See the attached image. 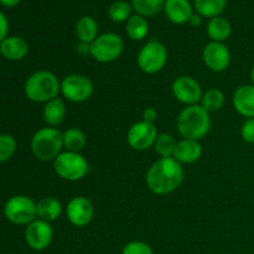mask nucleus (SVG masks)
I'll use <instances>...</instances> for the list:
<instances>
[{"instance_id":"5701e85b","label":"nucleus","mask_w":254,"mask_h":254,"mask_svg":"<svg viewBox=\"0 0 254 254\" xmlns=\"http://www.w3.org/2000/svg\"><path fill=\"white\" fill-rule=\"evenodd\" d=\"M127 35L134 41H141L145 39L149 34V22L146 17L141 15H131L126 22Z\"/></svg>"},{"instance_id":"ddd939ff","label":"nucleus","mask_w":254,"mask_h":254,"mask_svg":"<svg viewBox=\"0 0 254 254\" xmlns=\"http://www.w3.org/2000/svg\"><path fill=\"white\" fill-rule=\"evenodd\" d=\"M66 216L74 227H86L93 220V203L84 196H76L67 203Z\"/></svg>"},{"instance_id":"4c0bfd02","label":"nucleus","mask_w":254,"mask_h":254,"mask_svg":"<svg viewBox=\"0 0 254 254\" xmlns=\"http://www.w3.org/2000/svg\"><path fill=\"white\" fill-rule=\"evenodd\" d=\"M251 81H252V84L254 86V64H253L252 69H251Z\"/></svg>"},{"instance_id":"20e7f679","label":"nucleus","mask_w":254,"mask_h":254,"mask_svg":"<svg viewBox=\"0 0 254 254\" xmlns=\"http://www.w3.org/2000/svg\"><path fill=\"white\" fill-rule=\"evenodd\" d=\"M30 148L39 160H55L64 149V133L54 127H44L32 135Z\"/></svg>"},{"instance_id":"b1692460","label":"nucleus","mask_w":254,"mask_h":254,"mask_svg":"<svg viewBox=\"0 0 254 254\" xmlns=\"http://www.w3.org/2000/svg\"><path fill=\"white\" fill-rule=\"evenodd\" d=\"M227 6V0H193V7L196 12L202 17L221 16Z\"/></svg>"},{"instance_id":"412c9836","label":"nucleus","mask_w":254,"mask_h":254,"mask_svg":"<svg viewBox=\"0 0 254 254\" xmlns=\"http://www.w3.org/2000/svg\"><path fill=\"white\" fill-rule=\"evenodd\" d=\"M206 32H207L211 41L225 42L231 36L232 26L226 17L216 16L210 19L207 27H206Z\"/></svg>"},{"instance_id":"2f4dec72","label":"nucleus","mask_w":254,"mask_h":254,"mask_svg":"<svg viewBox=\"0 0 254 254\" xmlns=\"http://www.w3.org/2000/svg\"><path fill=\"white\" fill-rule=\"evenodd\" d=\"M241 136L247 144H254V118L246 119L241 127Z\"/></svg>"},{"instance_id":"f257e3e1","label":"nucleus","mask_w":254,"mask_h":254,"mask_svg":"<svg viewBox=\"0 0 254 254\" xmlns=\"http://www.w3.org/2000/svg\"><path fill=\"white\" fill-rule=\"evenodd\" d=\"M184 180L183 165L174 158H160L146 173V185L155 195H169L180 188Z\"/></svg>"},{"instance_id":"f3484780","label":"nucleus","mask_w":254,"mask_h":254,"mask_svg":"<svg viewBox=\"0 0 254 254\" xmlns=\"http://www.w3.org/2000/svg\"><path fill=\"white\" fill-rule=\"evenodd\" d=\"M202 155V146L200 140L193 139H181L176 144L175 151L173 158L183 164H193L198 160Z\"/></svg>"},{"instance_id":"f8f14e48","label":"nucleus","mask_w":254,"mask_h":254,"mask_svg":"<svg viewBox=\"0 0 254 254\" xmlns=\"http://www.w3.org/2000/svg\"><path fill=\"white\" fill-rule=\"evenodd\" d=\"M171 89L174 97L186 107L200 103L203 94L201 84L191 76H180L174 79Z\"/></svg>"},{"instance_id":"2eb2a0df","label":"nucleus","mask_w":254,"mask_h":254,"mask_svg":"<svg viewBox=\"0 0 254 254\" xmlns=\"http://www.w3.org/2000/svg\"><path fill=\"white\" fill-rule=\"evenodd\" d=\"M233 108L245 118H254V86L242 84L235 91L232 97Z\"/></svg>"},{"instance_id":"9b49d317","label":"nucleus","mask_w":254,"mask_h":254,"mask_svg":"<svg viewBox=\"0 0 254 254\" xmlns=\"http://www.w3.org/2000/svg\"><path fill=\"white\" fill-rule=\"evenodd\" d=\"M158 135V129H156L155 124L140 121L134 123L129 128L128 134H127V141L134 150L144 151L154 146Z\"/></svg>"},{"instance_id":"ea45409f","label":"nucleus","mask_w":254,"mask_h":254,"mask_svg":"<svg viewBox=\"0 0 254 254\" xmlns=\"http://www.w3.org/2000/svg\"><path fill=\"white\" fill-rule=\"evenodd\" d=\"M34 254H40V253H34Z\"/></svg>"},{"instance_id":"bb28decb","label":"nucleus","mask_w":254,"mask_h":254,"mask_svg":"<svg viewBox=\"0 0 254 254\" xmlns=\"http://www.w3.org/2000/svg\"><path fill=\"white\" fill-rule=\"evenodd\" d=\"M130 4L134 11L138 15H141L144 17H151L164 10L165 0H131Z\"/></svg>"},{"instance_id":"c9c22d12","label":"nucleus","mask_w":254,"mask_h":254,"mask_svg":"<svg viewBox=\"0 0 254 254\" xmlns=\"http://www.w3.org/2000/svg\"><path fill=\"white\" fill-rule=\"evenodd\" d=\"M89 49H91V45L84 44V42H79L78 46H77V51H78L81 55L89 54Z\"/></svg>"},{"instance_id":"a211bd4d","label":"nucleus","mask_w":254,"mask_h":254,"mask_svg":"<svg viewBox=\"0 0 254 254\" xmlns=\"http://www.w3.org/2000/svg\"><path fill=\"white\" fill-rule=\"evenodd\" d=\"M29 52V45L20 36H7L0 42V54L9 61H20Z\"/></svg>"},{"instance_id":"72a5a7b5","label":"nucleus","mask_w":254,"mask_h":254,"mask_svg":"<svg viewBox=\"0 0 254 254\" xmlns=\"http://www.w3.org/2000/svg\"><path fill=\"white\" fill-rule=\"evenodd\" d=\"M158 119V111L153 107H148L143 111V121L148 122V123L154 124L155 121Z\"/></svg>"},{"instance_id":"393cba45","label":"nucleus","mask_w":254,"mask_h":254,"mask_svg":"<svg viewBox=\"0 0 254 254\" xmlns=\"http://www.w3.org/2000/svg\"><path fill=\"white\" fill-rule=\"evenodd\" d=\"M87 144L86 134L78 128H69L64 131V148L66 151L81 153Z\"/></svg>"},{"instance_id":"58836bf2","label":"nucleus","mask_w":254,"mask_h":254,"mask_svg":"<svg viewBox=\"0 0 254 254\" xmlns=\"http://www.w3.org/2000/svg\"><path fill=\"white\" fill-rule=\"evenodd\" d=\"M6 254H14V253H6Z\"/></svg>"},{"instance_id":"0eeeda50","label":"nucleus","mask_w":254,"mask_h":254,"mask_svg":"<svg viewBox=\"0 0 254 254\" xmlns=\"http://www.w3.org/2000/svg\"><path fill=\"white\" fill-rule=\"evenodd\" d=\"M124 50L123 39L114 32H106L98 35L96 40L91 44L89 55L96 61L102 64H109L121 57Z\"/></svg>"},{"instance_id":"cd10ccee","label":"nucleus","mask_w":254,"mask_h":254,"mask_svg":"<svg viewBox=\"0 0 254 254\" xmlns=\"http://www.w3.org/2000/svg\"><path fill=\"white\" fill-rule=\"evenodd\" d=\"M176 144H178V141L171 134L163 133L159 134L153 148L160 158H173Z\"/></svg>"},{"instance_id":"f704fd0d","label":"nucleus","mask_w":254,"mask_h":254,"mask_svg":"<svg viewBox=\"0 0 254 254\" xmlns=\"http://www.w3.org/2000/svg\"><path fill=\"white\" fill-rule=\"evenodd\" d=\"M189 24L191 25L192 27H198L201 24H202V16L201 15H198L197 12H193V15L191 16V19L189 20Z\"/></svg>"},{"instance_id":"473e14b6","label":"nucleus","mask_w":254,"mask_h":254,"mask_svg":"<svg viewBox=\"0 0 254 254\" xmlns=\"http://www.w3.org/2000/svg\"><path fill=\"white\" fill-rule=\"evenodd\" d=\"M9 34V20L4 12L0 11V42L4 41Z\"/></svg>"},{"instance_id":"4468645a","label":"nucleus","mask_w":254,"mask_h":254,"mask_svg":"<svg viewBox=\"0 0 254 254\" xmlns=\"http://www.w3.org/2000/svg\"><path fill=\"white\" fill-rule=\"evenodd\" d=\"M203 64L213 72H223L231 64L230 49L223 42L211 41L203 47Z\"/></svg>"},{"instance_id":"7ed1b4c3","label":"nucleus","mask_w":254,"mask_h":254,"mask_svg":"<svg viewBox=\"0 0 254 254\" xmlns=\"http://www.w3.org/2000/svg\"><path fill=\"white\" fill-rule=\"evenodd\" d=\"M25 96L35 103H47L61 93V82L52 72L36 71L26 79L24 86Z\"/></svg>"},{"instance_id":"f03ea898","label":"nucleus","mask_w":254,"mask_h":254,"mask_svg":"<svg viewBox=\"0 0 254 254\" xmlns=\"http://www.w3.org/2000/svg\"><path fill=\"white\" fill-rule=\"evenodd\" d=\"M176 124L184 139L201 140L211 129L210 113L200 104L189 106L180 112Z\"/></svg>"},{"instance_id":"4be33fe9","label":"nucleus","mask_w":254,"mask_h":254,"mask_svg":"<svg viewBox=\"0 0 254 254\" xmlns=\"http://www.w3.org/2000/svg\"><path fill=\"white\" fill-rule=\"evenodd\" d=\"M98 22L92 16H82L76 22V35L79 42L91 45L98 37Z\"/></svg>"},{"instance_id":"dca6fc26","label":"nucleus","mask_w":254,"mask_h":254,"mask_svg":"<svg viewBox=\"0 0 254 254\" xmlns=\"http://www.w3.org/2000/svg\"><path fill=\"white\" fill-rule=\"evenodd\" d=\"M164 12L173 24H188L193 15L192 5L189 0H165Z\"/></svg>"},{"instance_id":"39448f33","label":"nucleus","mask_w":254,"mask_h":254,"mask_svg":"<svg viewBox=\"0 0 254 254\" xmlns=\"http://www.w3.org/2000/svg\"><path fill=\"white\" fill-rule=\"evenodd\" d=\"M54 170L66 181H78L89 171V164L81 153L62 151L54 160Z\"/></svg>"},{"instance_id":"423d86ee","label":"nucleus","mask_w":254,"mask_h":254,"mask_svg":"<svg viewBox=\"0 0 254 254\" xmlns=\"http://www.w3.org/2000/svg\"><path fill=\"white\" fill-rule=\"evenodd\" d=\"M4 216L12 225L27 226L37 218L36 202L29 196H11L4 205Z\"/></svg>"},{"instance_id":"6e6552de","label":"nucleus","mask_w":254,"mask_h":254,"mask_svg":"<svg viewBox=\"0 0 254 254\" xmlns=\"http://www.w3.org/2000/svg\"><path fill=\"white\" fill-rule=\"evenodd\" d=\"M136 62L144 73H158L168 62V50L160 41H149L139 51Z\"/></svg>"},{"instance_id":"6ab92c4d","label":"nucleus","mask_w":254,"mask_h":254,"mask_svg":"<svg viewBox=\"0 0 254 254\" xmlns=\"http://www.w3.org/2000/svg\"><path fill=\"white\" fill-rule=\"evenodd\" d=\"M42 118L49 127H57L66 118V104L61 98H54L45 103Z\"/></svg>"},{"instance_id":"c85d7f7f","label":"nucleus","mask_w":254,"mask_h":254,"mask_svg":"<svg viewBox=\"0 0 254 254\" xmlns=\"http://www.w3.org/2000/svg\"><path fill=\"white\" fill-rule=\"evenodd\" d=\"M131 11H133L131 4H129L128 1H124V0H118V1H114L113 4L109 6L108 15L109 17H111L112 21L127 22L129 17L133 15Z\"/></svg>"},{"instance_id":"aec40b11","label":"nucleus","mask_w":254,"mask_h":254,"mask_svg":"<svg viewBox=\"0 0 254 254\" xmlns=\"http://www.w3.org/2000/svg\"><path fill=\"white\" fill-rule=\"evenodd\" d=\"M37 218L46 222L56 221L62 213V203L52 196H46L36 202Z\"/></svg>"},{"instance_id":"1a4fd4ad","label":"nucleus","mask_w":254,"mask_h":254,"mask_svg":"<svg viewBox=\"0 0 254 254\" xmlns=\"http://www.w3.org/2000/svg\"><path fill=\"white\" fill-rule=\"evenodd\" d=\"M93 83L84 74L72 73L61 81V93L72 103H83L93 94Z\"/></svg>"},{"instance_id":"e433bc0d","label":"nucleus","mask_w":254,"mask_h":254,"mask_svg":"<svg viewBox=\"0 0 254 254\" xmlns=\"http://www.w3.org/2000/svg\"><path fill=\"white\" fill-rule=\"evenodd\" d=\"M20 2V0H0V4L5 7H14Z\"/></svg>"},{"instance_id":"c756f323","label":"nucleus","mask_w":254,"mask_h":254,"mask_svg":"<svg viewBox=\"0 0 254 254\" xmlns=\"http://www.w3.org/2000/svg\"><path fill=\"white\" fill-rule=\"evenodd\" d=\"M17 144L11 134H0V163L10 160L16 151Z\"/></svg>"},{"instance_id":"9d476101","label":"nucleus","mask_w":254,"mask_h":254,"mask_svg":"<svg viewBox=\"0 0 254 254\" xmlns=\"http://www.w3.org/2000/svg\"><path fill=\"white\" fill-rule=\"evenodd\" d=\"M25 242L35 252H41L50 247L54 240V230L50 222L36 218L25 228Z\"/></svg>"},{"instance_id":"7c9ffc66","label":"nucleus","mask_w":254,"mask_h":254,"mask_svg":"<svg viewBox=\"0 0 254 254\" xmlns=\"http://www.w3.org/2000/svg\"><path fill=\"white\" fill-rule=\"evenodd\" d=\"M122 254H154L150 245L143 241H131L128 242L122 250Z\"/></svg>"},{"instance_id":"a878e982","label":"nucleus","mask_w":254,"mask_h":254,"mask_svg":"<svg viewBox=\"0 0 254 254\" xmlns=\"http://www.w3.org/2000/svg\"><path fill=\"white\" fill-rule=\"evenodd\" d=\"M226 97L221 89L218 88H210L206 92H203L202 98H201L200 106L202 108H205L206 111L210 113V112H216L220 111L223 106H225Z\"/></svg>"}]
</instances>
